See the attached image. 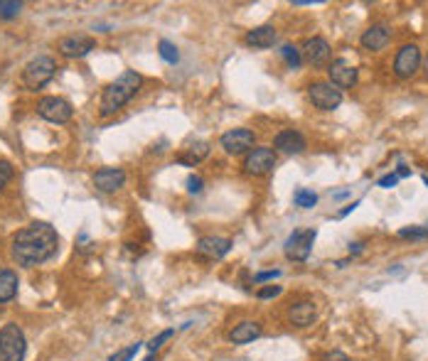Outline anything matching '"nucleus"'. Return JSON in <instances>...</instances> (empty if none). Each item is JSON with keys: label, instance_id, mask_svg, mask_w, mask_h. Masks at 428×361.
Returning <instances> with one entry per match:
<instances>
[{"label": "nucleus", "instance_id": "18", "mask_svg": "<svg viewBox=\"0 0 428 361\" xmlns=\"http://www.w3.org/2000/svg\"><path fill=\"white\" fill-rule=\"evenodd\" d=\"M244 42L249 45V47H256V49H268V47H273V42H276V30H273L271 25L256 28L246 35Z\"/></svg>", "mask_w": 428, "mask_h": 361}, {"label": "nucleus", "instance_id": "36", "mask_svg": "<svg viewBox=\"0 0 428 361\" xmlns=\"http://www.w3.org/2000/svg\"><path fill=\"white\" fill-rule=\"evenodd\" d=\"M424 71H426V76H428V57L424 59Z\"/></svg>", "mask_w": 428, "mask_h": 361}, {"label": "nucleus", "instance_id": "31", "mask_svg": "<svg viewBox=\"0 0 428 361\" xmlns=\"http://www.w3.org/2000/svg\"><path fill=\"white\" fill-rule=\"evenodd\" d=\"M202 177H197V174H190L187 177V192H192V194H199L202 192Z\"/></svg>", "mask_w": 428, "mask_h": 361}, {"label": "nucleus", "instance_id": "7", "mask_svg": "<svg viewBox=\"0 0 428 361\" xmlns=\"http://www.w3.org/2000/svg\"><path fill=\"white\" fill-rule=\"evenodd\" d=\"M308 94L316 108L320 111H335V108L342 103V91L335 89L332 84H325V81H316V84L308 86Z\"/></svg>", "mask_w": 428, "mask_h": 361}, {"label": "nucleus", "instance_id": "17", "mask_svg": "<svg viewBox=\"0 0 428 361\" xmlns=\"http://www.w3.org/2000/svg\"><path fill=\"white\" fill-rule=\"evenodd\" d=\"M273 146H276L281 153L298 155V153L306 150V138H303L298 131H281L276 136V141H273Z\"/></svg>", "mask_w": 428, "mask_h": 361}, {"label": "nucleus", "instance_id": "4", "mask_svg": "<svg viewBox=\"0 0 428 361\" xmlns=\"http://www.w3.org/2000/svg\"><path fill=\"white\" fill-rule=\"evenodd\" d=\"M54 71H57V64L52 57H37V59H33L23 69V81H25V86H30V89H40V86L52 81Z\"/></svg>", "mask_w": 428, "mask_h": 361}, {"label": "nucleus", "instance_id": "39", "mask_svg": "<svg viewBox=\"0 0 428 361\" xmlns=\"http://www.w3.org/2000/svg\"><path fill=\"white\" fill-rule=\"evenodd\" d=\"M426 229H428V226H426Z\"/></svg>", "mask_w": 428, "mask_h": 361}, {"label": "nucleus", "instance_id": "5", "mask_svg": "<svg viewBox=\"0 0 428 361\" xmlns=\"http://www.w3.org/2000/svg\"><path fill=\"white\" fill-rule=\"evenodd\" d=\"M316 229H298L288 236L286 241V258L288 261H306L313 251V244H316Z\"/></svg>", "mask_w": 428, "mask_h": 361}, {"label": "nucleus", "instance_id": "22", "mask_svg": "<svg viewBox=\"0 0 428 361\" xmlns=\"http://www.w3.org/2000/svg\"><path fill=\"white\" fill-rule=\"evenodd\" d=\"M209 155V143L207 141H197V143H192V146L187 148V155H183L180 158V162H185V165H195V162H199V160H204Z\"/></svg>", "mask_w": 428, "mask_h": 361}, {"label": "nucleus", "instance_id": "14", "mask_svg": "<svg viewBox=\"0 0 428 361\" xmlns=\"http://www.w3.org/2000/svg\"><path fill=\"white\" fill-rule=\"evenodd\" d=\"M126 182V172L121 167H101L99 172L94 174V184L99 192H116V189L123 187Z\"/></svg>", "mask_w": 428, "mask_h": 361}, {"label": "nucleus", "instance_id": "20", "mask_svg": "<svg viewBox=\"0 0 428 361\" xmlns=\"http://www.w3.org/2000/svg\"><path fill=\"white\" fill-rule=\"evenodd\" d=\"M288 319H291L296 327H308V324L316 322V305L313 302H298L288 309Z\"/></svg>", "mask_w": 428, "mask_h": 361}, {"label": "nucleus", "instance_id": "13", "mask_svg": "<svg viewBox=\"0 0 428 361\" xmlns=\"http://www.w3.org/2000/svg\"><path fill=\"white\" fill-rule=\"evenodd\" d=\"M94 47H96V42L91 37H86V35H69V37H62L59 45H57V49H59L64 57H69V59L86 57Z\"/></svg>", "mask_w": 428, "mask_h": 361}, {"label": "nucleus", "instance_id": "28", "mask_svg": "<svg viewBox=\"0 0 428 361\" xmlns=\"http://www.w3.org/2000/svg\"><path fill=\"white\" fill-rule=\"evenodd\" d=\"M399 236H401V239H426L428 229H426V226H411V229H401Z\"/></svg>", "mask_w": 428, "mask_h": 361}, {"label": "nucleus", "instance_id": "34", "mask_svg": "<svg viewBox=\"0 0 428 361\" xmlns=\"http://www.w3.org/2000/svg\"><path fill=\"white\" fill-rule=\"evenodd\" d=\"M278 276H281V271H264V273H259L254 280L256 283H264V280H273V278H278Z\"/></svg>", "mask_w": 428, "mask_h": 361}, {"label": "nucleus", "instance_id": "38", "mask_svg": "<svg viewBox=\"0 0 428 361\" xmlns=\"http://www.w3.org/2000/svg\"><path fill=\"white\" fill-rule=\"evenodd\" d=\"M424 182H426V184H428V177H424Z\"/></svg>", "mask_w": 428, "mask_h": 361}, {"label": "nucleus", "instance_id": "9", "mask_svg": "<svg viewBox=\"0 0 428 361\" xmlns=\"http://www.w3.org/2000/svg\"><path fill=\"white\" fill-rule=\"evenodd\" d=\"M273 167H276V153H273L271 148H254L244 160L246 174H254V177L268 174Z\"/></svg>", "mask_w": 428, "mask_h": 361}, {"label": "nucleus", "instance_id": "8", "mask_svg": "<svg viewBox=\"0 0 428 361\" xmlns=\"http://www.w3.org/2000/svg\"><path fill=\"white\" fill-rule=\"evenodd\" d=\"M421 66V49L416 45H404L394 59V74L399 79H411Z\"/></svg>", "mask_w": 428, "mask_h": 361}, {"label": "nucleus", "instance_id": "29", "mask_svg": "<svg viewBox=\"0 0 428 361\" xmlns=\"http://www.w3.org/2000/svg\"><path fill=\"white\" fill-rule=\"evenodd\" d=\"M173 334H175V329H165V332H161L158 337H153L151 342H148V349H151V352H158V349L163 347V342H168Z\"/></svg>", "mask_w": 428, "mask_h": 361}, {"label": "nucleus", "instance_id": "11", "mask_svg": "<svg viewBox=\"0 0 428 361\" xmlns=\"http://www.w3.org/2000/svg\"><path fill=\"white\" fill-rule=\"evenodd\" d=\"M330 81H332L335 89H352L357 84V66H352L349 61L337 59L328 66Z\"/></svg>", "mask_w": 428, "mask_h": 361}, {"label": "nucleus", "instance_id": "6", "mask_svg": "<svg viewBox=\"0 0 428 361\" xmlns=\"http://www.w3.org/2000/svg\"><path fill=\"white\" fill-rule=\"evenodd\" d=\"M37 113L50 123H66L74 116V108H71L69 101L59 99V96H45L37 103Z\"/></svg>", "mask_w": 428, "mask_h": 361}, {"label": "nucleus", "instance_id": "26", "mask_svg": "<svg viewBox=\"0 0 428 361\" xmlns=\"http://www.w3.org/2000/svg\"><path fill=\"white\" fill-rule=\"evenodd\" d=\"M158 52H161V57L168 64H175V61L180 59V52L175 47L173 42H168V40H161V45H158Z\"/></svg>", "mask_w": 428, "mask_h": 361}, {"label": "nucleus", "instance_id": "23", "mask_svg": "<svg viewBox=\"0 0 428 361\" xmlns=\"http://www.w3.org/2000/svg\"><path fill=\"white\" fill-rule=\"evenodd\" d=\"M293 202H296V206H301V209H313L318 204V194L311 192V189H298L293 194Z\"/></svg>", "mask_w": 428, "mask_h": 361}, {"label": "nucleus", "instance_id": "32", "mask_svg": "<svg viewBox=\"0 0 428 361\" xmlns=\"http://www.w3.org/2000/svg\"><path fill=\"white\" fill-rule=\"evenodd\" d=\"M281 295V285H266L259 290V297L261 300H268V297H278Z\"/></svg>", "mask_w": 428, "mask_h": 361}, {"label": "nucleus", "instance_id": "37", "mask_svg": "<svg viewBox=\"0 0 428 361\" xmlns=\"http://www.w3.org/2000/svg\"><path fill=\"white\" fill-rule=\"evenodd\" d=\"M143 361H156V357H148V359H143Z\"/></svg>", "mask_w": 428, "mask_h": 361}, {"label": "nucleus", "instance_id": "16", "mask_svg": "<svg viewBox=\"0 0 428 361\" xmlns=\"http://www.w3.org/2000/svg\"><path fill=\"white\" fill-rule=\"evenodd\" d=\"M389 40H391V32H389V28H386L384 23H379V25H372V28L367 30V32L362 35V47L364 49H369V52H379V49H384L386 45H389Z\"/></svg>", "mask_w": 428, "mask_h": 361}, {"label": "nucleus", "instance_id": "27", "mask_svg": "<svg viewBox=\"0 0 428 361\" xmlns=\"http://www.w3.org/2000/svg\"><path fill=\"white\" fill-rule=\"evenodd\" d=\"M138 349H141V342H136V344H131V347H126V349H121V352H116L108 361H131V359L138 354Z\"/></svg>", "mask_w": 428, "mask_h": 361}, {"label": "nucleus", "instance_id": "12", "mask_svg": "<svg viewBox=\"0 0 428 361\" xmlns=\"http://www.w3.org/2000/svg\"><path fill=\"white\" fill-rule=\"evenodd\" d=\"M195 251H197L199 258L216 261V258L226 256L231 251V239H224V236H204V239L197 241Z\"/></svg>", "mask_w": 428, "mask_h": 361}, {"label": "nucleus", "instance_id": "24", "mask_svg": "<svg viewBox=\"0 0 428 361\" xmlns=\"http://www.w3.org/2000/svg\"><path fill=\"white\" fill-rule=\"evenodd\" d=\"M281 57L288 61V66H291V69H298V66L303 64L301 49H298V47H293V45H283V47H281Z\"/></svg>", "mask_w": 428, "mask_h": 361}, {"label": "nucleus", "instance_id": "10", "mask_svg": "<svg viewBox=\"0 0 428 361\" xmlns=\"http://www.w3.org/2000/svg\"><path fill=\"white\" fill-rule=\"evenodd\" d=\"M221 148H224L229 155H241L246 150H254V143H256V136L249 131V128H234V131L224 133L221 136Z\"/></svg>", "mask_w": 428, "mask_h": 361}, {"label": "nucleus", "instance_id": "3", "mask_svg": "<svg viewBox=\"0 0 428 361\" xmlns=\"http://www.w3.org/2000/svg\"><path fill=\"white\" fill-rule=\"evenodd\" d=\"M28 352V342L18 324H5L0 329V361H23Z\"/></svg>", "mask_w": 428, "mask_h": 361}, {"label": "nucleus", "instance_id": "21", "mask_svg": "<svg viewBox=\"0 0 428 361\" xmlns=\"http://www.w3.org/2000/svg\"><path fill=\"white\" fill-rule=\"evenodd\" d=\"M18 285H20L18 273L8 271V268H0V305L18 295Z\"/></svg>", "mask_w": 428, "mask_h": 361}, {"label": "nucleus", "instance_id": "33", "mask_svg": "<svg viewBox=\"0 0 428 361\" xmlns=\"http://www.w3.org/2000/svg\"><path fill=\"white\" fill-rule=\"evenodd\" d=\"M396 182H399V174H386V177H381V179H379V187L391 189Z\"/></svg>", "mask_w": 428, "mask_h": 361}, {"label": "nucleus", "instance_id": "25", "mask_svg": "<svg viewBox=\"0 0 428 361\" xmlns=\"http://www.w3.org/2000/svg\"><path fill=\"white\" fill-rule=\"evenodd\" d=\"M20 10H23V3H18V0H0V18L3 20L18 18Z\"/></svg>", "mask_w": 428, "mask_h": 361}, {"label": "nucleus", "instance_id": "19", "mask_svg": "<svg viewBox=\"0 0 428 361\" xmlns=\"http://www.w3.org/2000/svg\"><path fill=\"white\" fill-rule=\"evenodd\" d=\"M256 337H261V324L259 322H239L229 332L231 344H249V342H254Z\"/></svg>", "mask_w": 428, "mask_h": 361}, {"label": "nucleus", "instance_id": "35", "mask_svg": "<svg viewBox=\"0 0 428 361\" xmlns=\"http://www.w3.org/2000/svg\"><path fill=\"white\" fill-rule=\"evenodd\" d=\"M323 361H349V357H347V354H342V352H330Z\"/></svg>", "mask_w": 428, "mask_h": 361}, {"label": "nucleus", "instance_id": "30", "mask_svg": "<svg viewBox=\"0 0 428 361\" xmlns=\"http://www.w3.org/2000/svg\"><path fill=\"white\" fill-rule=\"evenodd\" d=\"M13 172H15L13 165L5 162V160H0V189H3L5 184L10 182V179H13Z\"/></svg>", "mask_w": 428, "mask_h": 361}, {"label": "nucleus", "instance_id": "2", "mask_svg": "<svg viewBox=\"0 0 428 361\" xmlns=\"http://www.w3.org/2000/svg\"><path fill=\"white\" fill-rule=\"evenodd\" d=\"M141 84H143V76L138 74V71L133 69L123 71L116 81H111V84L106 86L104 94H101V116H111L118 108L126 106V103L138 94Z\"/></svg>", "mask_w": 428, "mask_h": 361}, {"label": "nucleus", "instance_id": "15", "mask_svg": "<svg viewBox=\"0 0 428 361\" xmlns=\"http://www.w3.org/2000/svg\"><path fill=\"white\" fill-rule=\"evenodd\" d=\"M330 54H332V49H330L328 40L323 37H313L306 42V47H303V57H306V61H311L313 66H323L330 61Z\"/></svg>", "mask_w": 428, "mask_h": 361}, {"label": "nucleus", "instance_id": "1", "mask_svg": "<svg viewBox=\"0 0 428 361\" xmlns=\"http://www.w3.org/2000/svg\"><path fill=\"white\" fill-rule=\"evenodd\" d=\"M57 246H59V236H57L52 226L45 224V221H33L30 226L15 234L13 258L18 261V266L33 268L50 261L57 254Z\"/></svg>", "mask_w": 428, "mask_h": 361}]
</instances>
